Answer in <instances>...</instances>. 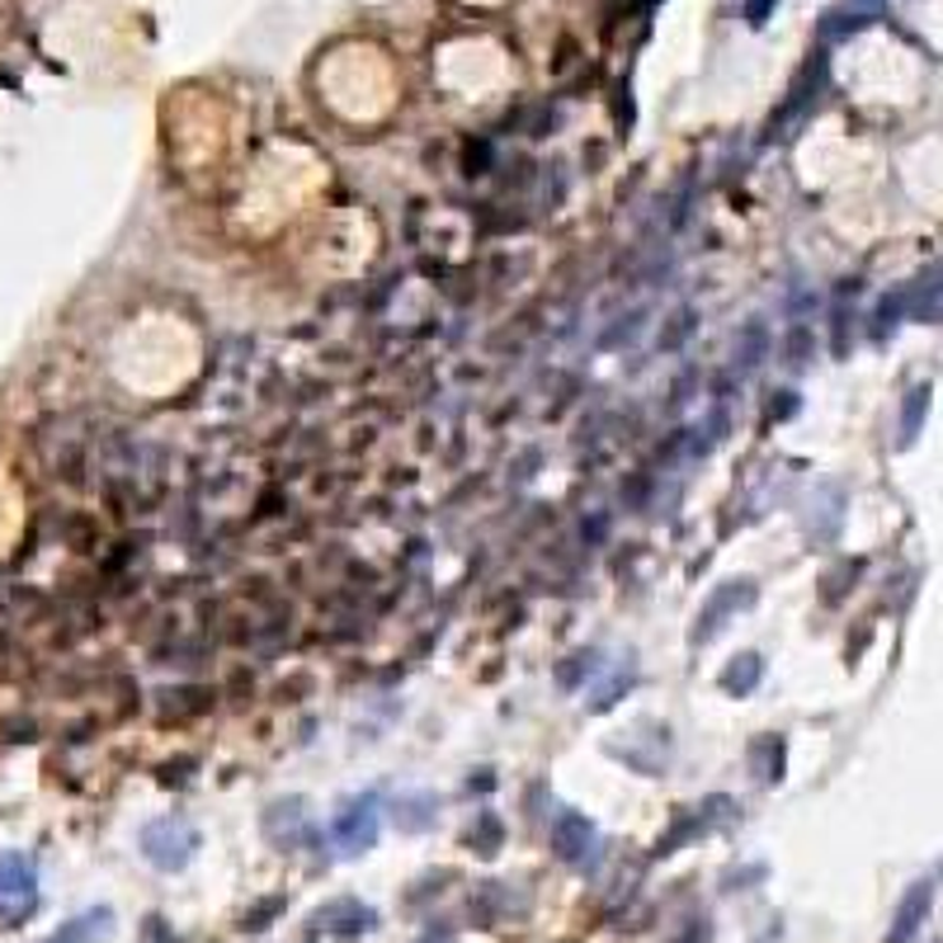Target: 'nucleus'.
Wrapping results in <instances>:
<instances>
[{"mask_svg": "<svg viewBox=\"0 0 943 943\" xmlns=\"http://www.w3.org/2000/svg\"><path fill=\"white\" fill-rule=\"evenodd\" d=\"M137 845H142V859H147L151 868L180 872V868H189V859H194L199 830L189 826L184 816H156V820H147V826H142Z\"/></svg>", "mask_w": 943, "mask_h": 943, "instance_id": "1", "label": "nucleus"}, {"mask_svg": "<svg viewBox=\"0 0 943 943\" xmlns=\"http://www.w3.org/2000/svg\"><path fill=\"white\" fill-rule=\"evenodd\" d=\"M378 797L373 793H363V797H349L340 802V812L330 816V840L340 845L345 859H359V854H369L378 845Z\"/></svg>", "mask_w": 943, "mask_h": 943, "instance_id": "2", "label": "nucleus"}, {"mask_svg": "<svg viewBox=\"0 0 943 943\" xmlns=\"http://www.w3.org/2000/svg\"><path fill=\"white\" fill-rule=\"evenodd\" d=\"M39 905V868L24 854H0V920L20 924Z\"/></svg>", "mask_w": 943, "mask_h": 943, "instance_id": "3", "label": "nucleus"}, {"mask_svg": "<svg viewBox=\"0 0 943 943\" xmlns=\"http://www.w3.org/2000/svg\"><path fill=\"white\" fill-rule=\"evenodd\" d=\"M755 581H727V585H718L712 595L703 600V608H698V618H693V627H689V646H703V642H712L727 627V618L731 614H741V608H750L755 604Z\"/></svg>", "mask_w": 943, "mask_h": 943, "instance_id": "4", "label": "nucleus"}, {"mask_svg": "<svg viewBox=\"0 0 943 943\" xmlns=\"http://www.w3.org/2000/svg\"><path fill=\"white\" fill-rule=\"evenodd\" d=\"M600 830H595V820L590 816H581V812H562L552 820V854L562 863H571V868H590L600 859Z\"/></svg>", "mask_w": 943, "mask_h": 943, "instance_id": "5", "label": "nucleus"}, {"mask_svg": "<svg viewBox=\"0 0 943 943\" xmlns=\"http://www.w3.org/2000/svg\"><path fill=\"white\" fill-rule=\"evenodd\" d=\"M311 924L326 934H340V939H354V934H369L378 930V911L373 905H363L354 897H340V901H326L317 915H311Z\"/></svg>", "mask_w": 943, "mask_h": 943, "instance_id": "6", "label": "nucleus"}, {"mask_svg": "<svg viewBox=\"0 0 943 943\" xmlns=\"http://www.w3.org/2000/svg\"><path fill=\"white\" fill-rule=\"evenodd\" d=\"M265 835L278 849H298V840H307V797H278L265 807Z\"/></svg>", "mask_w": 943, "mask_h": 943, "instance_id": "7", "label": "nucleus"}, {"mask_svg": "<svg viewBox=\"0 0 943 943\" xmlns=\"http://www.w3.org/2000/svg\"><path fill=\"white\" fill-rule=\"evenodd\" d=\"M930 905H934V882L930 878L905 887V897L897 905V920H892V930H887V943H911L924 930V920H930Z\"/></svg>", "mask_w": 943, "mask_h": 943, "instance_id": "8", "label": "nucleus"}, {"mask_svg": "<svg viewBox=\"0 0 943 943\" xmlns=\"http://www.w3.org/2000/svg\"><path fill=\"white\" fill-rule=\"evenodd\" d=\"M439 820V797L434 793H401L392 802V826L401 835H425Z\"/></svg>", "mask_w": 943, "mask_h": 943, "instance_id": "9", "label": "nucleus"}, {"mask_svg": "<svg viewBox=\"0 0 943 943\" xmlns=\"http://www.w3.org/2000/svg\"><path fill=\"white\" fill-rule=\"evenodd\" d=\"M760 679H764V656H760V651H741V656H731L727 666H722L718 685H722V693H731V698H745V693L760 689Z\"/></svg>", "mask_w": 943, "mask_h": 943, "instance_id": "10", "label": "nucleus"}, {"mask_svg": "<svg viewBox=\"0 0 943 943\" xmlns=\"http://www.w3.org/2000/svg\"><path fill=\"white\" fill-rule=\"evenodd\" d=\"M109 934H114V911H109V905H95V911L66 920L47 943H99V939H109Z\"/></svg>", "mask_w": 943, "mask_h": 943, "instance_id": "11", "label": "nucleus"}, {"mask_svg": "<svg viewBox=\"0 0 943 943\" xmlns=\"http://www.w3.org/2000/svg\"><path fill=\"white\" fill-rule=\"evenodd\" d=\"M750 764H755L760 783H778L783 778V741L778 737H760L750 745Z\"/></svg>", "mask_w": 943, "mask_h": 943, "instance_id": "12", "label": "nucleus"}, {"mask_svg": "<svg viewBox=\"0 0 943 943\" xmlns=\"http://www.w3.org/2000/svg\"><path fill=\"white\" fill-rule=\"evenodd\" d=\"M467 840H472V849H477L481 859H491V854H500V845H505V826L496 820V812H481Z\"/></svg>", "mask_w": 943, "mask_h": 943, "instance_id": "13", "label": "nucleus"}, {"mask_svg": "<svg viewBox=\"0 0 943 943\" xmlns=\"http://www.w3.org/2000/svg\"><path fill=\"white\" fill-rule=\"evenodd\" d=\"M633 675H637V670H633V660H627V666H623L614 679H608L604 689H595V693L585 698V708H590V712H608V708H614V703H618V698H623L627 689H633Z\"/></svg>", "mask_w": 943, "mask_h": 943, "instance_id": "14", "label": "nucleus"}, {"mask_svg": "<svg viewBox=\"0 0 943 943\" xmlns=\"http://www.w3.org/2000/svg\"><path fill=\"white\" fill-rule=\"evenodd\" d=\"M595 670H600V651H575V656H566V666H557V685L581 689V679L595 675Z\"/></svg>", "mask_w": 943, "mask_h": 943, "instance_id": "15", "label": "nucleus"}, {"mask_svg": "<svg viewBox=\"0 0 943 943\" xmlns=\"http://www.w3.org/2000/svg\"><path fill=\"white\" fill-rule=\"evenodd\" d=\"M764 345H770V336H764V326H760V321H750V326H745V336H741V349H737L741 373H750V369H755V363L764 359Z\"/></svg>", "mask_w": 943, "mask_h": 943, "instance_id": "16", "label": "nucleus"}, {"mask_svg": "<svg viewBox=\"0 0 943 943\" xmlns=\"http://www.w3.org/2000/svg\"><path fill=\"white\" fill-rule=\"evenodd\" d=\"M924 406H930V388H915V392H911V406H905V415H901V439H905V444L915 439V430H920V421H924Z\"/></svg>", "mask_w": 943, "mask_h": 943, "instance_id": "17", "label": "nucleus"}, {"mask_svg": "<svg viewBox=\"0 0 943 943\" xmlns=\"http://www.w3.org/2000/svg\"><path fill=\"white\" fill-rule=\"evenodd\" d=\"M642 317L646 311H627V317H618V326L608 330V336L600 340L604 349H614V345H623V340H637V330H642Z\"/></svg>", "mask_w": 943, "mask_h": 943, "instance_id": "18", "label": "nucleus"}, {"mask_svg": "<svg viewBox=\"0 0 943 943\" xmlns=\"http://www.w3.org/2000/svg\"><path fill=\"white\" fill-rule=\"evenodd\" d=\"M689 330H693V311L685 307V311H679V317H675V326L666 330V336H660V349H679V345H685V336H689Z\"/></svg>", "mask_w": 943, "mask_h": 943, "instance_id": "19", "label": "nucleus"}, {"mask_svg": "<svg viewBox=\"0 0 943 943\" xmlns=\"http://www.w3.org/2000/svg\"><path fill=\"white\" fill-rule=\"evenodd\" d=\"M770 10H774V0H745V20L750 24H764L770 20Z\"/></svg>", "mask_w": 943, "mask_h": 943, "instance_id": "20", "label": "nucleus"}]
</instances>
